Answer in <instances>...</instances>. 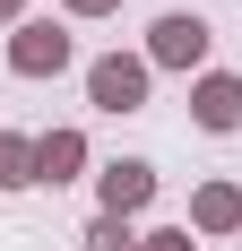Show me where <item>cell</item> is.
I'll return each instance as SVG.
<instances>
[{
  "label": "cell",
  "instance_id": "obj_1",
  "mask_svg": "<svg viewBox=\"0 0 242 251\" xmlns=\"http://www.w3.org/2000/svg\"><path fill=\"white\" fill-rule=\"evenodd\" d=\"M87 96H96L104 113H139L147 104V61H121V52L96 61V70H87Z\"/></svg>",
  "mask_w": 242,
  "mask_h": 251
},
{
  "label": "cell",
  "instance_id": "obj_2",
  "mask_svg": "<svg viewBox=\"0 0 242 251\" xmlns=\"http://www.w3.org/2000/svg\"><path fill=\"white\" fill-rule=\"evenodd\" d=\"M156 61H165V70H199V61H208V26L199 18H156Z\"/></svg>",
  "mask_w": 242,
  "mask_h": 251
},
{
  "label": "cell",
  "instance_id": "obj_3",
  "mask_svg": "<svg viewBox=\"0 0 242 251\" xmlns=\"http://www.w3.org/2000/svg\"><path fill=\"white\" fill-rule=\"evenodd\" d=\"M9 61H18L26 78H44V70H61V61H70V35H61V26H18Z\"/></svg>",
  "mask_w": 242,
  "mask_h": 251
},
{
  "label": "cell",
  "instance_id": "obj_4",
  "mask_svg": "<svg viewBox=\"0 0 242 251\" xmlns=\"http://www.w3.org/2000/svg\"><path fill=\"white\" fill-rule=\"evenodd\" d=\"M147 191H156V174H147L139 156H121V165H104V208H113V217L147 208Z\"/></svg>",
  "mask_w": 242,
  "mask_h": 251
},
{
  "label": "cell",
  "instance_id": "obj_5",
  "mask_svg": "<svg viewBox=\"0 0 242 251\" xmlns=\"http://www.w3.org/2000/svg\"><path fill=\"white\" fill-rule=\"evenodd\" d=\"M78 156H87V139L78 130H52V139H35V182H70Z\"/></svg>",
  "mask_w": 242,
  "mask_h": 251
},
{
  "label": "cell",
  "instance_id": "obj_6",
  "mask_svg": "<svg viewBox=\"0 0 242 251\" xmlns=\"http://www.w3.org/2000/svg\"><path fill=\"white\" fill-rule=\"evenodd\" d=\"M199 122H208V130H234L242 122V78H199Z\"/></svg>",
  "mask_w": 242,
  "mask_h": 251
},
{
  "label": "cell",
  "instance_id": "obj_7",
  "mask_svg": "<svg viewBox=\"0 0 242 251\" xmlns=\"http://www.w3.org/2000/svg\"><path fill=\"white\" fill-rule=\"evenodd\" d=\"M191 217H199L208 234H234V226H242V191H234V182H208V191L191 200Z\"/></svg>",
  "mask_w": 242,
  "mask_h": 251
},
{
  "label": "cell",
  "instance_id": "obj_8",
  "mask_svg": "<svg viewBox=\"0 0 242 251\" xmlns=\"http://www.w3.org/2000/svg\"><path fill=\"white\" fill-rule=\"evenodd\" d=\"M18 182H35V148L26 139H0V191H18Z\"/></svg>",
  "mask_w": 242,
  "mask_h": 251
},
{
  "label": "cell",
  "instance_id": "obj_9",
  "mask_svg": "<svg viewBox=\"0 0 242 251\" xmlns=\"http://www.w3.org/2000/svg\"><path fill=\"white\" fill-rule=\"evenodd\" d=\"M87 251H139V243H130V226H121V217H104V226L87 234Z\"/></svg>",
  "mask_w": 242,
  "mask_h": 251
},
{
  "label": "cell",
  "instance_id": "obj_10",
  "mask_svg": "<svg viewBox=\"0 0 242 251\" xmlns=\"http://www.w3.org/2000/svg\"><path fill=\"white\" fill-rule=\"evenodd\" d=\"M139 251H191V234H147Z\"/></svg>",
  "mask_w": 242,
  "mask_h": 251
},
{
  "label": "cell",
  "instance_id": "obj_11",
  "mask_svg": "<svg viewBox=\"0 0 242 251\" xmlns=\"http://www.w3.org/2000/svg\"><path fill=\"white\" fill-rule=\"evenodd\" d=\"M70 9H113V0H70Z\"/></svg>",
  "mask_w": 242,
  "mask_h": 251
},
{
  "label": "cell",
  "instance_id": "obj_12",
  "mask_svg": "<svg viewBox=\"0 0 242 251\" xmlns=\"http://www.w3.org/2000/svg\"><path fill=\"white\" fill-rule=\"evenodd\" d=\"M0 18H18V0H0Z\"/></svg>",
  "mask_w": 242,
  "mask_h": 251
}]
</instances>
